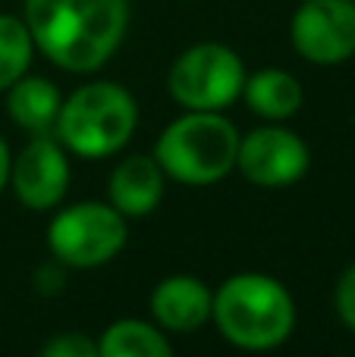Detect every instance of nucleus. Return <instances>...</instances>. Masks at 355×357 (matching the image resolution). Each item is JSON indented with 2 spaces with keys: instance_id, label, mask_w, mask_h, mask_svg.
Returning <instances> with one entry per match:
<instances>
[{
  "instance_id": "1",
  "label": "nucleus",
  "mask_w": 355,
  "mask_h": 357,
  "mask_svg": "<svg viewBox=\"0 0 355 357\" xmlns=\"http://www.w3.org/2000/svg\"><path fill=\"white\" fill-rule=\"evenodd\" d=\"M35 47L66 73H94L123 44L126 0H25Z\"/></svg>"
},
{
  "instance_id": "2",
  "label": "nucleus",
  "mask_w": 355,
  "mask_h": 357,
  "mask_svg": "<svg viewBox=\"0 0 355 357\" xmlns=\"http://www.w3.org/2000/svg\"><path fill=\"white\" fill-rule=\"evenodd\" d=\"M211 317L220 335L236 348L268 351L289 339L296 326V304L274 276L239 273L217 289Z\"/></svg>"
},
{
  "instance_id": "3",
  "label": "nucleus",
  "mask_w": 355,
  "mask_h": 357,
  "mask_svg": "<svg viewBox=\"0 0 355 357\" xmlns=\"http://www.w3.org/2000/svg\"><path fill=\"white\" fill-rule=\"evenodd\" d=\"M239 132L220 110H189L157 138L154 160L182 185H214L236 167Z\"/></svg>"
},
{
  "instance_id": "4",
  "label": "nucleus",
  "mask_w": 355,
  "mask_h": 357,
  "mask_svg": "<svg viewBox=\"0 0 355 357\" xmlns=\"http://www.w3.org/2000/svg\"><path fill=\"white\" fill-rule=\"evenodd\" d=\"M138 123V107L126 88L113 82H92L60 104L57 138L63 148L85 160H101L126 148Z\"/></svg>"
},
{
  "instance_id": "5",
  "label": "nucleus",
  "mask_w": 355,
  "mask_h": 357,
  "mask_svg": "<svg viewBox=\"0 0 355 357\" xmlns=\"http://www.w3.org/2000/svg\"><path fill=\"white\" fill-rule=\"evenodd\" d=\"M126 245V216L117 207L82 201L60 210L48 226V248L66 266L92 270L113 260Z\"/></svg>"
},
{
  "instance_id": "6",
  "label": "nucleus",
  "mask_w": 355,
  "mask_h": 357,
  "mask_svg": "<svg viewBox=\"0 0 355 357\" xmlns=\"http://www.w3.org/2000/svg\"><path fill=\"white\" fill-rule=\"evenodd\" d=\"M245 66L224 44H195L170 66L167 88L186 110H224L242 94Z\"/></svg>"
},
{
  "instance_id": "7",
  "label": "nucleus",
  "mask_w": 355,
  "mask_h": 357,
  "mask_svg": "<svg viewBox=\"0 0 355 357\" xmlns=\"http://www.w3.org/2000/svg\"><path fill=\"white\" fill-rule=\"evenodd\" d=\"M289 35L296 50L318 66L349 60L355 54V0H305Z\"/></svg>"
},
{
  "instance_id": "8",
  "label": "nucleus",
  "mask_w": 355,
  "mask_h": 357,
  "mask_svg": "<svg viewBox=\"0 0 355 357\" xmlns=\"http://www.w3.org/2000/svg\"><path fill=\"white\" fill-rule=\"evenodd\" d=\"M239 173L261 188H287L308 173V148L296 132L280 126H261L239 138Z\"/></svg>"
},
{
  "instance_id": "9",
  "label": "nucleus",
  "mask_w": 355,
  "mask_h": 357,
  "mask_svg": "<svg viewBox=\"0 0 355 357\" xmlns=\"http://www.w3.org/2000/svg\"><path fill=\"white\" fill-rule=\"evenodd\" d=\"M16 197L31 210H50L63 201L69 185V163L63 148L50 135H31V142L19 151L16 163H10Z\"/></svg>"
},
{
  "instance_id": "10",
  "label": "nucleus",
  "mask_w": 355,
  "mask_h": 357,
  "mask_svg": "<svg viewBox=\"0 0 355 357\" xmlns=\"http://www.w3.org/2000/svg\"><path fill=\"white\" fill-rule=\"evenodd\" d=\"M214 307V295L195 276H167L151 291V314L170 333H195L205 326Z\"/></svg>"
},
{
  "instance_id": "11",
  "label": "nucleus",
  "mask_w": 355,
  "mask_h": 357,
  "mask_svg": "<svg viewBox=\"0 0 355 357\" xmlns=\"http://www.w3.org/2000/svg\"><path fill=\"white\" fill-rule=\"evenodd\" d=\"M164 197V169L154 157H126L110 176V204L123 216H148Z\"/></svg>"
},
{
  "instance_id": "12",
  "label": "nucleus",
  "mask_w": 355,
  "mask_h": 357,
  "mask_svg": "<svg viewBox=\"0 0 355 357\" xmlns=\"http://www.w3.org/2000/svg\"><path fill=\"white\" fill-rule=\"evenodd\" d=\"M6 110L13 123L25 129L29 135H50L60 116V91L41 75H22L6 88Z\"/></svg>"
},
{
  "instance_id": "13",
  "label": "nucleus",
  "mask_w": 355,
  "mask_h": 357,
  "mask_svg": "<svg viewBox=\"0 0 355 357\" xmlns=\"http://www.w3.org/2000/svg\"><path fill=\"white\" fill-rule=\"evenodd\" d=\"M245 104L252 107V113L264 119H289L299 113L302 107V85L296 75H289L287 69H261V73L249 75L242 85Z\"/></svg>"
},
{
  "instance_id": "14",
  "label": "nucleus",
  "mask_w": 355,
  "mask_h": 357,
  "mask_svg": "<svg viewBox=\"0 0 355 357\" xmlns=\"http://www.w3.org/2000/svg\"><path fill=\"white\" fill-rule=\"evenodd\" d=\"M98 354H104V357H170L173 354V345L151 323L117 320L101 335Z\"/></svg>"
},
{
  "instance_id": "15",
  "label": "nucleus",
  "mask_w": 355,
  "mask_h": 357,
  "mask_svg": "<svg viewBox=\"0 0 355 357\" xmlns=\"http://www.w3.org/2000/svg\"><path fill=\"white\" fill-rule=\"evenodd\" d=\"M31 50H35V41L29 35V25L16 16L0 13V91H6L13 82L29 73Z\"/></svg>"
},
{
  "instance_id": "16",
  "label": "nucleus",
  "mask_w": 355,
  "mask_h": 357,
  "mask_svg": "<svg viewBox=\"0 0 355 357\" xmlns=\"http://www.w3.org/2000/svg\"><path fill=\"white\" fill-rule=\"evenodd\" d=\"M44 357H98V345L79 333H63L41 348Z\"/></svg>"
},
{
  "instance_id": "17",
  "label": "nucleus",
  "mask_w": 355,
  "mask_h": 357,
  "mask_svg": "<svg viewBox=\"0 0 355 357\" xmlns=\"http://www.w3.org/2000/svg\"><path fill=\"white\" fill-rule=\"evenodd\" d=\"M337 314H340V320L355 333V264L340 276V282H337Z\"/></svg>"
},
{
  "instance_id": "18",
  "label": "nucleus",
  "mask_w": 355,
  "mask_h": 357,
  "mask_svg": "<svg viewBox=\"0 0 355 357\" xmlns=\"http://www.w3.org/2000/svg\"><path fill=\"white\" fill-rule=\"evenodd\" d=\"M6 178H10V151H6V142L0 138V191H3Z\"/></svg>"
}]
</instances>
